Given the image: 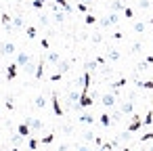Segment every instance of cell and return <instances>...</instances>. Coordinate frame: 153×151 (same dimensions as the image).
I'll use <instances>...</instances> for the list:
<instances>
[{
	"label": "cell",
	"mask_w": 153,
	"mask_h": 151,
	"mask_svg": "<svg viewBox=\"0 0 153 151\" xmlns=\"http://www.w3.org/2000/svg\"><path fill=\"white\" fill-rule=\"evenodd\" d=\"M51 103H53V111H55V115H59V118H61L65 111H63V107H61V103H59V94H57V92H53V94H51Z\"/></svg>",
	"instance_id": "obj_1"
},
{
	"label": "cell",
	"mask_w": 153,
	"mask_h": 151,
	"mask_svg": "<svg viewBox=\"0 0 153 151\" xmlns=\"http://www.w3.org/2000/svg\"><path fill=\"white\" fill-rule=\"evenodd\" d=\"M101 103H103L105 107H113V105L117 103V94H115V92H107V94L101 97Z\"/></svg>",
	"instance_id": "obj_2"
},
{
	"label": "cell",
	"mask_w": 153,
	"mask_h": 151,
	"mask_svg": "<svg viewBox=\"0 0 153 151\" xmlns=\"http://www.w3.org/2000/svg\"><path fill=\"white\" fill-rule=\"evenodd\" d=\"M140 126H143V118L136 115V113H132V120H130V124H128V130H130V132H136Z\"/></svg>",
	"instance_id": "obj_3"
},
{
	"label": "cell",
	"mask_w": 153,
	"mask_h": 151,
	"mask_svg": "<svg viewBox=\"0 0 153 151\" xmlns=\"http://www.w3.org/2000/svg\"><path fill=\"white\" fill-rule=\"evenodd\" d=\"M25 124H27L34 132L42 130V120H40V118H25Z\"/></svg>",
	"instance_id": "obj_4"
},
{
	"label": "cell",
	"mask_w": 153,
	"mask_h": 151,
	"mask_svg": "<svg viewBox=\"0 0 153 151\" xmlns=\"http://www.w3.org/2000/svg\"><path fill=\"white\" fill-rule=\"evenodd\" d=\"M30 61H32V59H30V55H27V53H23V51H21V53H19V55H17V61H15V63H17V65H19V67H25V65H27V63H30Z\"/></svg>",
	"instance_id": "obj_5"
},
{
	"label": "cell",
	"mask_w": 153,
	"mask_h": 151,
	"mask_svg": "<svg viewBox=\"0 0 153 151\" xmlns=\"http://www.w3.org/2000/svg\"><path fill=\"white\" fill-rule=\"evenodd\" d=\"M0 53H2V55H13L15 53V44L13 42H0Z\"/></svg>",
	"instance_id": "obj_6"
},
{
	"label": "cell",
	"mask_w": 153,
	"mask_h": 151,
	"mask_svg": "<svg viewBox=\"0 0 153 151\" xmlns=\"http://www.w3.org/2000/svg\"><path fill=\"white\" fill-rule=\"evenodd\" d=\"M17 69H19V65L17 63H11L7 67V80H15L17 78Z\"/></svg>",
	"instance_id": "obj_7"
},
{
	"label": "cell",
	"mask_w": 153,
	"mask_h": 151,
	"mask_svg": "<svg viewBox=\"0 0 153 151\" xmlns=\"http://www.w3.org/2000/svg\"><path fill=\"white\" fill-rule=\"evenodd\" d=\"M69 67H71V63H69V61H59V63H57V74H61V76H63V74H67V71H69Z\"/></svg>",
	"instance_id": "obj_8"
},
{
	"label": "cell",
	"mask_w": 153,
	"mask_h": 151,
	"mask_svg": "<svg viewBox=\"0 0 153 151\" xmlns=\"http://www.w3.org/2000/svg\"><path fill=\"white\" fill-rule=\"evenodd\" d=\"M42 76H44V57H42V59L38 61V65H36V74H34V78H38V80H40Z\"/></svg>",
	"instance_id": "obj_9"
},
{
	"label": "cell",
	"mask_w": 153,
	"mask_h": 151,
	"mask_svg": "<svg viewBox=\"0 0 153 151\" xmlns=\"http://www.w3.org/2000/svg\"><path fill=\"white\" fill-rule=\"evenodd\" d=\"M99 124L101 126H105V128H109L113 122H111V115L109 113H103V115H99Z\"/></svg>",
	"instance_id": "obj_10"
},
{
	"label": "cell",
	"mask_w": 153,
	"mask_h": 151,
	"mask_svg": "<svg viewBox=\"0 0 153 151\" xmlns=\"http://www.w3.org/2000/svg\"><path fill=\"white\" fill-rule=\"evenodd\" d=\"M113 23H117V15H115V13H111L107 19L101 21V25H105V28H109V25H113Z\"/></svg>",
	"instance_id": "obj_11"
},
{
	"label": "cell",
	"mask_w": 153,
	"mask_h": 151,
	"mask_svg": "<svg viewBox=\"0 0 153 151\" xmlns=\"http://www.w3.org/2000/svg\"><path fill=\"white\" fill-rule=\"evenodd\" d=\"M80 122H82V124H94V115L88 113V111H84V113L80 115Z\"/></svg>",
	"instance_id": "obj_12"
},
{
	"label": "cell",
	"mask_w": 153,
	"mask_h": 151,
	"mask_svg": "<svg viewBox=\"0 0 153 151\" xmlns=\"http://www.w3.org/2000/svg\"><path fill=\"white\" fill-rule=\"evenodd\" d=\"M17 132H19V134H23V136H30V134H32V128L23 122V124H19V126H17Z\"/></svg>",
	"instance_id": "obj_13"
},
{
	"label": "cell",
	"mask_w": 153,
	"mask_h": 151,
	"mask_svg": "<svg viewBox=\"0 0 153 151\" xmlns=\"http://www.w3.org/2000/svg\"><path fill=\"white\" fill-rule=\"evenodd\" d=\"M120 109H122L124 113H132V111H134V103H132V101H124Z\"/></svg>",
	"instance_id": "obj_14"
},
{
	"label": "cell",
	"mask_w": 153,
	"mask_h": 151,
	"mask_svg": "<svg viewBox=\"0 0 153 151\" xmlns=\"http://www.w3.org/2000/svg\"><path fill=\"white\" fill-rule=\"evenodd\" d=\"M23 138H25V136H23V134H19V132H17V134H11V143H13L15 147H19V145L23 143Z\"/></svg>",
	"instance_id": "obj_15"
},
{
	"label": "cell",
	"mask_w": 153,
	"mask_h": 151,
	"mask_svg": "<svg viewBox=\"0 0 153 151\" xmlns=\"http://www.w3.org/2000/svg\"><path fill=\"white\" fill-rule=\"evenodd\" d=\"M34 107H38V109H42V107H46V99H44V94H40V97H36V101H34Z\"/></svg>",
	"instance_id": "obj_16"
},
{
	"label": "cell",
	"mask_w": 153,
	"mask_h": 151,
	"mask_svg": "<svg viewBox=\"0 0 153 151\" xmlns=\"http://www.w3.org/2000/svg\"><path fill=\"white\" fill-rule=\"evenodd\" d=\"M57 7H61L65 13H71V7H69V2H67V0H57Z\"/></svg>",
	"instance_id": "obj_17"
},
{
	"label": "cell",
	"mask_w": 153,
	"mask_h": 151,
	"mask_svg": "<svg viewBox=\"0 0 153 151\" xmlns=\"http://www.w3.org/2000/svg\"><path fill=\"white\" fill-rule=\"evenodd\" d=\"M25 34H27L30 40H34V38H36V28H34V25H27V28H25Z\"/></svg>",
	"instance_id": "obj_18"
},
{
	"label": "cell",
	"mask_w": 153,
	"mask_h": 151,
	"mask_svg": "<svg viewBox=\"0 0 153 151\" xmlns=\"http://www.w3.org/2000/svg\"><path fill=\"white\" fill-rule=\"evenodd\" d=\"M122 115H124V111H122V109H115V111L111 113V122H120Z\"/></svg>",
	"instance_id": "obj_19"
},
{
	"label": "cell",
	"mask_w": 153,
	"mask_h": 151,
	"mask_svg": "<svg viewBox=\"0 0 153 151\" xmlns=\"http://www.w3.org/2000/svg\"><path fill=\"white\" fill-rule=\"evenodd\" d=\"M38 145H40V141H38V138H30V141H27L30 151H36V149H38Z\"/></svg>",
	"instance_id": "obj_20"
},
{
	"label": "cell",
	"mask_w": 153,
	"mask_h": 151,
	"mask_svg": "<svg viewBox=\"0 0 153 151\" xmlns=\"http://www.w3.org/2000/svg\"><path fill=\"white\" fill-rule=\"evenodd\" d=\"M153 124V111H149L145 118H143V126H151Z\"/></svg>",
	"instance_id": "obj_21"
},
{
	"label": "cell",
	"mask_w": 153,
	"mask_h": 151,
	"mask_svg": "<svg viewBox=\"0 0 153 151\" xmlns=\"http://www.w3.org/2000/svg\"><path fill=\"white\" fill-rule=\"evenodd\" d=\"M145 28H147V25H145L143 21H136V23H134V32H136V34H143Z\"/></svg>",
	"instance_id": "obj_22"
},
{
	"label": "cell",
	"mask_w": 153,
	"mask_h": 151,
	"mask_svg": "<svg viewBox=\"0 0 153 151\" xmlns=\"http://www.w3.org/2000/svg\"><path fill=\"white\" fill-rule=\"evenodd\" d=\"M82 138H84L86 143H90V141H94V132H92V130H86V132L82 134Z\"/></svg>",
	"instance_id": "obj_23"
},
{
	"label": "cell",
	"mask_w": 153,
	"mask_h": 151,
	"mask_svg": "<svg viewBox=\"0 0 153 151\" xmlns=\"http://www.w3.org/2000/svg\"><path fill=\"white\" fill-rule=\"evenodd\" d=\"M53 141H55V134H46V136H42V138H40V143H42V145H51Z\"/></svg>",
	"instance_id": "obj_24"
},
{
	"label": "cell",
	"mask_w": 153,
	"mask_h": 151,
	"mask_svg": "<svg viewBox=\"0 0 153 151\" xmlns=\"http://www.w3.org/2000/svg\"><path fill=\"white\" fill-rule=\"evenodd\" d=\"M107 59H109V61H117V59H120V53H117V51H109V53H107Z\"/></svg>",
	"instance_id": "obj_25"
},
{
	"label": "cell",
	"mask_w": 153,
	"mask_h": 151,
	"mask_svg": "<svg viewBox=\"0 0 153 151\" xmlns=\"http://www.w3.org/2000/svg\"><path fill=\"white\" fill-rule=\"evenodd\" d=\"M48 63H59V53H48Z\"/></svg>",
	"instance_id": "obj_26"
},
{
	"label": "cell",
	"mask_w": 153,
	"mask_h": 151,
	"mask_svg": "<svg viewBox=\"0 0 153 151\" xmlns=\"http://www.w3.org/2000/svg\"><path fill=\"white\" fill-rule=\"evenodd\" d=\"M124 84H126V78H120V80H115L111 86H113V90H117V88H122Z\"/></svg>",
	"instance_id": "obj_27"
},
{
	"label": "cell",
	"mask_w": 153,
	"mask_h": 151,
	"mask_svg": "<svg viewBox=\"0 0 153 151\" xmlns=\"http://www.w3.org/2000/svg\"><path fill=\"white\" fill-rule=\"evenodd\" d=\"M120 9H124L122 0H113V2H111V11H120Z\"/></svg>",
	"instance_id": "obj_28"
},
{
	"label": "cell",
	"mask_w": 153,
	"mask_h": 151,
	"mask_svg": "<svg viewBox=\"0 0 153 151\" xmlns=\"http://www.w3.org/2000/svg\"><path fill=\"white\" fill-rule=\"evenodd\" d=\"M63 19H65V13H59V11L55 9V21H57V23H63Z\"/></svg>",
	"instance_id": "obj_29"
},
{
	"label": "cell",
	"mask_w": 153,
	"mask_h": 151,
	"mask_svg": "<svg viewBox=\"0 0 153 151\" xmlns=\"http://www.w3.org/2000/svg\"><path fill=\"white\" fill-rule=\"evenodd\" d=\"M25 23H23V19L21 17H13V28H23Z\"/></svg>",
	"instance_id": "obj_30"
},
{
	"label": "cell",
	"mask_w": 153,
	"mask_h": 151,
	"mask_svg": "<svg viewBox=\"0 0 153 151\" xmlns=\"http://www.w3.org/2000/svg\"><path fill=\"white\" fill-rule=\"evenodd\" d=\"M44 4H46V0H32V7L34 9H42Z\"/></svg>",
	"instance_id": "obj_31"
},
{
	"label": "cell",
	"mask_w": 153,
	"mask_h": 151,
	"mask_svg": "<svg viewBox=\"0 0 153 151\" xmlns=\"http://www.w3.org/2000/svg\"><path fill=\"white\" fill-rule=\"evenodd\" d=\"M124 15H126L128 19H132V17H134V11H132L130 7H124Z\"/></svg>",
	"instance_id": "obj_32"
},
{
	"label": "cell",
	"mask_w": 153,
	"mask_h": 151,
	"mask_svg": "<svg viewBox=\"0 0 153 151\" xmlns=\"http://www.w3.org/2000/svg\"><path fill=\"white\" fill-rule=\"evenodd\" d=\"M63 132L65 134H71L74 132V124H63Z\"/></svg>",
	"instance_id": "obj_33"
},
{
	"label": "cell",
	"mask_w": 153,
	"mask_h": 151,
	"mask_svg": "<svg viewBox=\"0 0 153 151\" xmlns=\"http://www.w3.org/2000/svg\"><path fill=\"white\" fill-rule=\"evenodd\" d=\"M140 88H149V90H153V82H136Z\"/></svg>",
	"instance_id": "obj_34"
},
{
	"label": "cell",
	"mask_w": 153,
	"mask_h": 151,
	"mask_svg": "<svg viewBox=\"0 0 153 151\" xmlns=\"http://www.w3.org/2000/svg\"><path fill=\"white\" fill-rule=\"evenodd\" d=\"M78 11H80V13H86V11H88V2H80V4H78Z\"/></svg>",
	"instance_id": "obj_35"
},
{
	"label": "cell",
	"mask_w": 153,
	"mask_h": 151,
	"mask_svg": "<svg viewBox=\"0 0 153 151\" xmlns=\"http://www.w3.org/2000/svg\"><path fill=\"white\" fill-rule=\"evenodd\" d=\"M84 21H86L88 25H92V23L97 21V17H94V15H86V19H84Z\"/></svg>",
	"instance_id": "obj_36"
},
{
	"label": "cell",
	"mask_w": 153,
	"mask_h": 151,
	"mask_svg": "<svg viewBox=\"0 0 153 151\" xmlns=\"http://www.w3.org/2000/svg\"><path fill=\"white\" fill-rule=\"evenodd\" d=\"M57 151H69V143H63V145H59V149Z\"/></svg>",
	"instance_id": "obj_37"
},
{
	"label": "cell",
	"mask_w": 153,
	"mask_h": 151,
	"mask_svg": "<svg viewBox=\"0 0 153 151\" xmlns=\"http://www.w3.org/2000/svg\"><path fill=\"white\" fill-rule=\"evenodd\" d=\"M138 7H140V9H147V7H149V0H138Z\"/></svg>",
	"instance_id": "obj_38"
},
{
	"label": "cell",
	"mask_w": 153,
	"mask_h": 151,
	"mask_svg": "<svg viewBox=\"0 0 153 151\" xmlns=\"http://www.w3.org/2000/svg\"><path fill=\"white\" fill-rule=\"evenodd\" d=\"M94 145L101 147V145H103V138H101V136H94Z\"/></svg>",
	"instance_id": "obj_39"
},
{
	"label": "cell",
	"mask_w": 153,
	"mask_h": 151,
	"mask_svg": "<svg viewBox=\"0 0 153 151\" xmlns=\"http://www.w3.org/2000/svg\"><path fill=\"white\" fill-rule=\"evenodd\" d=\"M40 23L42 25H48V17H40Z\"/></svg>",
	"instance_id": "obj_40"
},
{
	"label": "cell",
	"mask_w": 153,
	"mask_h": 151,
	"mask_svg": "<svg viewBox=\"0 0 153 151\" xmlns=\"http://www.w3.org/2000/svg\"><path fill=\"white\" fill-rule=\"evenodd\" d=\"M78 151H90V149H88L86 145H80V147H78Z\"/></svg>",
	"instance_id": "obj_41"
},
{
	"label": "cell",
	"mask_w": 153,
	"mask_h": 151,
	"mask_svg": "<svg viewBox=\"0 0 153 151\" xmlns=\"http://www.w3.org/2000/svg\"><path fill=\"white\" fill-rule=\"evenodd\" d=\"M151 28H153V17H151Z\"/></svg>",
	"instance_id": "obj_42"
},
{
	"label": "cell",
	"mask_w": 153,
	"mask_h": 151,
	"mask_svg": "<svg viewBox=\"0 0 153 151\" xmlns=\"http://www.w3.org/2000/svg\"><path fill=\"white\" fill-rule=\"evenodd\" d=\"M149 151H153V147H151V149H149Z\"/></svg>",
	"instance_id": "obj_43"
},
{
	"label": "cell",
	"mask_w": 153,
	"mask_h": 151,
	"mask_svg": "<svg viewBox=\"0 0 153 151\" xmlns=\"http://www.w3.org/2000/svg\"><path fill=\"white\" fill-rule=\"evenodd\" d=\"M36 151H38V149H36Z\"/></svg>",
	"instance_id": "obj_44"
}]
</instances>
